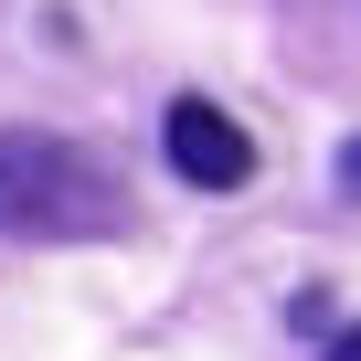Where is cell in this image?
<instances>
[{
  "label": "cell",
  "instance_id": "1",
  "mask_svg": "<svg viewBox=\"0 0 361 361\" xmlns=\"http://www.w3.org/2000/svg\"><path fill=\"white\" fill-rule=\"evenodd\" d=\"M117 224H128V192H117V170H106L85 138L0 128V234L85 245V234H117Z\"/></svg>",
  "mask_w": 361,
  "mask_h": 361
},
{
  "label": "cell",
  "instance_id": "2",
  "mask_svg": "<svg viewBox=\"0 0 361 361\" xmlns=\"http://www.w3.org/2000/svg\"><path fill=\"white\" fill-rule=\"evenodd\" d=\"M159 138H170V170L192 180V192H245V180H255V138H245L213 96H180Z\"/></svg>",
  "mask_w": 361,
  "mask_h": 361
},
{
  "label": "cell",
  "instance_id": "3",
  "mask_svg": "<svg viewBox=\"0 0 361 361\" xmlns=\"http://www.w3.org/2000/svg\"><path fill=\"white\" fill-rule=\"evenodd\" d=\"M329 361H361V319H350V329H340V340H329Z\"/></svg>",
  "mask_w": 361,
  "mask_h": 361
},
{
  "label": "cell",
  "instance_id": "4",
  "mask_svg": "<svg viewBox=\"0 0 361 361\" xmlns=\"http://www.w3.org/2000/svg\"><path fill=\"white\" fill-rule=\"evenodd\" d=\"M340 180H350V192H361V138H350V149H340Z\"/></svg>",
  "mask_w": 361,
  "mask_h": 361
}]
</instances>
